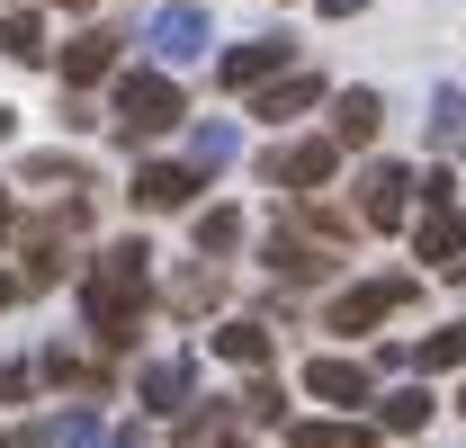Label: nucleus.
<instances>
[{
    "label": "nucleus",
    "mask_w": 466,
    "mask_h": 448,
    "mask_svg": "<svg viewBox=\"0 0 466 448\" xmlns=\"http://www.w3.org/2000/svg\"><path fill=\"white\" fill-rule=\"evenodd\" d=\"M81 305H90L99 350H135L144 305H153V251H144V242H108V251L90 260V279H81Z\"/></svg>",
    "instance_id": "f257e3e1"
},
{
    "label": "nucleus",
    "mask_w": 466,
    "mask_h": 448,
    "mask_svg": "<svg viewBox=\"0 0 466 448\" xmlns=\"http://www.w3.org/2000/svg\"><path fill=\"white\" fill-rule=\"evenodd\" d=\"M188 117V99H179V81H171V63H153V72H126L116 81V135H162V126H179Z\"/></svg>",
    "instance_id": "f03ea898"
},
{
    "label": "nucleus",
    "mask_w": 466,
    "mask_h": 448,
    "mask_svg": "<svg viewBox=\"0 0 466 448\" xmlns=\"http://www.w3.org/2000/svg\"><path fill=\"white\" fill-rule=\"evenodd\" d=\"M81 224H90V207H81V198H63L55 216H36V224H27V270H18V279H27V296L63 279V251L81 242Z\"/></svg>",
    "instance_id": "7ed1b4c3"
},
{
    "label": "nucleus",
    "mask_w": 466,
    "mask_h": 448,
    "mask_svg": "<svg viewBox=\"0 0 466 448\" xmlns=\"http://www.w3.org/2000/svg\"><path fill=\"white\" fill-rule=\"evenodd\" d=\"M458 251H466V207H458V179H449V170H431V179H421V260L458 270Z\"/></svg>",
    "instance_id": "20e7f679"
},
{
    "label": "nucleus",
    "mask_w": 466,
    "mask_h": 448,
    "mask_svg": "<svg viewBox=\"0 0 466 448\" xmlns=\"http://www.w3.org/2000/svg\"><path fill=\"white\" fill-rule=\"evenodd\" d=\"M332 170H341V144H332V135H296V144H269V153H260V179H269V188H296V198L323 188Z\"/></svg>",
    "instance_id": "39448f33"
},
{
    "label": "nucleus",
    "mask_w": 466,
    "mask_h": 448,
    "mask_svg": "<svg viewBox=\"0 0 466 448\" xmlns=\"http://www.w3.org/2000/svg\"><path fill=\"white\" fill-rule=\"evenodd\" d=\"M412 305V279H368V287H341L332 305H323V332H377L386 314H404Z\"/></svg>",
    "instance_id": "423d86ee"
},
{
    "label": "nucleus",
    "mask_w": 466,
    "mask_h": 448,
    "mask_svg": "<svg viewBox=\"0 0 466 448\" xmlns=\"http://www.w3.org/2000/svg\"><path fill=\"white\" fill-rule=\"evenodd\" d=\"M412 188H421V179H412L404 162H368V170H359V224L395 233V224L412 216Z\"/></svg>",
    "instance_id": "0eeeda50"
},
{
    "label": "nucleus",
    "mask_w": 466,
    "mask_h": 448,
    "mask_svg": "<svg viewBox=\"0 0 466 448\" xmlns=\"http://www.w3.org/2000/svg\"><path fill=\"white\" fill-rule=\"evenodd\" d=\"M288 63H296V46H288V36H251V46H233V55L216 63V81H225L233 99H251V90H260V81H279Z\"/></svg>",
    "instance_id": "6e6552de"
},
{
    "label": "nucleus",
    "mask_w": 466,
    "mask_h": 448,
    "mask_svg": "<svg viewBox=\"0 0 466 448\" xmlns=\"http://www.w3.org/2000/svg\"><path fill=\"white\" fill-rule=\"evenodd\" d=\"M144 46H153V63H171V72H179V63H198L207 46H216V36H207V9H198V0H179V9H162Z\"/></svg>",
    "instance_id": "1a4fd4ad"
},
{
    "label": "nucleus",
    "mask_w": 466,
    "mask_h": 448,
    "mask_svg": "<svg viewBox=\"0 0 466 448\" xmlns=\"http://www.w3.org/2000/svg\"><path fill=\"white\" fill-rule=\"evenodd\" d=\"M126 198H135L144 216H179V207H198V162H144Z\"/></svg>",
    "instance_id": "9d476101"
},
{
    "label": "nucleus",
    "mask_w": 466,
    "mask_h": 448,
    "mask_svg": "<svg viewBox=\"0 0 466 448\" xmlns=\"http://www.w3.org/2000/svg\"><path fill=\"white\" fill-rule=\"evenodd\" d=\"M269 270H279V279H323V270H332V242H323V233L305 242V216H288L269 233Z\"/></svg>",
    "instance_id": "9b49d317"
},
{
    "label": "nucleus",
    "mask_w": 466,
    "mask_h": 448,
    "mask_svg": "<svg viewBox=\"0 0 466 448\" xmlns=\"http://www.w3.org/2000/svg\"><path fill=\"white\" fill-rule=\"evenodd\" d=\"M55 72L72 81V90H99V81L116 72V36H108V27H90V36H72V46L55 55Z\"/></svg>",
    "instance_id": "f8f14e48"
},
{
    "label": "nucleus",
    "mask_w": 466,
    "mask_h": 448,
    "mask_svg": "<svg viewBox=\"0 0 466 448\" xmlns=\"http://www.w3.org/2000/svg\"><path fill=\"white\" fill-rule=\"evenodd\" d=\"M377 126H386V99H377V90H341V99H332V144H341V153L377 144Z\"/></svg>",
    "instance_id": "ddd939ff"
},
{
    "label": "nucleus",
    "mask_w": 466,
    "mask_h": 448,
    "mask_svg": "<svg viewBox=\"0 0 466 448\" xmlns=\"http://www.w3.org/2000/svg\"><path fill=\"white\" fill-rule=\"evenodd\" d=\"M305 394H323V403H368L377 377H368L359 359H305Z\"/></svg>",
    "instance_id": "4468645a"
},
{
    "label": "nucleus",
    "mask_w": 466,
    "mask_h": 448,
    "mask_svg": "<svg viewBox=\"0 0 466 448\" xmlns=\"http://www.w3.org/2000/svg\"><path fill=\"white\" fill-rule=\"evenodd\" d=\"M314 99H323V81H314V72H279V81H260V90H251V117H305L314 108Z\"/></svg>",
    "instance_id": "2eb2a0df"
},
{
    "label": "nucleus",
    "mask_w": 466,
    "mask_h": 448,
    "mask_svg": "<svg viewBox=\"0 0 466 448\" xmlns=\"http://www.w3.org/2000/svg\"><path fill=\"white\" fill-rule=\"evenodd\" d=\"M135 386H144V412H162V422H171L179 403H188V386H198V368H188V359H153V368H144V377H135Z\"/></svg>",
    "instance_id": "dca6fc26"
},
{
    "label": "nucleus",
    "mask_w": 466,
    "mask_h": 448,
    "mask_svg": "<svg viewBox=\"0 0 466 448\" xmlns=\"http://www.w3.org/2000/svg\"><path fill=\"white\" fill-rule=\"evenodd\" d=\"M0 55H9V63H46V55H55V46H46V27H36V0L0 18Z\"/></svg>",
    "instance_id": "f3484780"
},
{
    "label": "nucleus",
    "mask_w": 466,
    "mask_h": 448,
    "mask_svg": "<svg viewBox=\"0 0 466 448\" xmlns=\"http://www.w3.org/2000/svg\"><path fill=\"white\" fill-rule=\"evenodd\" d=\"M288 448H377L368 422H288Z\"/></svg>",
    "instance_id": "a211bd4d"
},
{
    "label": "nucleus",
    "mask_w": 466,
    "mask_h": 448,
    "mask_svg": "<svg viewBox=\"0 0 466 448\" xmlns=\"http://www.w3.org/2000/svg\"><path fill=\"white\" fill-rule=\"evenodd\" d=\"M233 153H242V126H225V117H207V126L188 135V162H198V170H225Z\"/></svg>",
    "instance_id": "6ab92c4d"
},
{
    "label": "nucleus",
    "mask_w": 466,
    "mask_h": 448,
    "mask_svg": "<svg viewBox=\"0 0 466 448\" xmlns=\"http://www.w3.org/2000/svg\"><path fill=\"white\" fill-rule=\"evenodd\" d=\"M216 359H233V368H269V332H260V323H225V332H216Z\"/></svg>",
    "instance_id": "aec40b11"
},
{
    "label": "nucleus",
    "mask_w": 466,
    "mask_h": 448,
    "mask_svg": "<svg viewBox=\"0 0 466 448\" xmlns=\"http://www.w3.org/2000/svg\"><path fill=\"white\" fill-rule=\"evenodd\" d=\"M233 242H242V207H207V216H198V251H207V260H225Z\"/></svg>",
    "instance_id": "412c9836"
},
{
    "label": "nucleus",
    "mask_w": 466,
    "mask_h": 448,
    "mask_svg": "<svg viewBox=\"0 0 466 448\" xmlns=\"http://www.w3.org/2000/svg\"><path fill=\"white\" fill-rule=\"evenodd\" d=\"M412 368H466V314L449 323V332H431L421 350H412Z\"/></svg>",
    "instance_id": "4be33fe9"
},
{
    "label": "nucleus",
    "mask_w": 466,
    "mask_h": 448,
    "mask_svg": "<svg viewBox=\"0 0 466 448\" xmlns=\"http://www.w3.org/2000/svg\"><path fill=\"white\" fill-rule=\"evenodd\" d=\"M251 431H288V403H279V386H242V403H233Z\"/></svg>",
    "instance_id": "5701e85b"
},
{
    "label": "nucleus",
    "mask_w": 466,
    "mask_h": 448,
    "mask_svg": "<svg viewBox=\"0 0 466 448\" xmlns=\"http://www.w3.org/2000/svg\"><path fill=\"white\" fill-rule=\"evenodd\" d=\"M377 412H386V431H421V422H431V394H421V386H395Z\"/></svg>",
    "instance_id": "b1692460"
},
{
    "label": "nucleus",
    "mask_w": 466,
    "mask_h": 448,
    "mask_svg": "<svg viewBox=\"0 0 466 448\" xmlns=\"http://www.w3.org/2000/svg\"><path fill=\"white\" fill-rule=\"evenodd\" d=\"M431 144H466V99H458V90L431 99Z\"/></svg>",
    "instance_id": "393cba45"
},
{
    "label": "nucleus",
    "mask_w": 466,
    "mask_h": 448,
    "mask_svg": "<svg viewBox=\"0 0 466 448\" xmlns=\"http://www.w3.org/2000/svg\"><path fill=\"white\" fill-rule=\"evenodd\" d=\"M216 287H225L216 270H188V279L171 287V305H179V314H198V305H216Z\"/></svg>",
    "instance_id": "a878e982"
},
{
    "label": "nucleus",
    "mask_w": 466,
    "mask_h": 448,
    "mask_svg": "<svg viewBox=\"0 0 466 448\" xmlns=\"http://www.w3.org/2000/svg\"><path fill=\"white\" fill-rule=\"evenodd\" d=\"M0 448H63V422L46 431V422H27V431H0Z\"/></svg>",
    "instance_id": "bb28decb"
},
{
    "label": "nucleus",
    "mask_w": 466,
    "mask_h": 448,
    "mask_svg": "<svg viewBox=\"0 0 466 448\" xmlns=\"http://www.w3.org/2000/svg\"><path fill=\"white\" fill-rule=\"evenodd\" d=\"M27 179H55V188H72L81 170H72V162H55V153H36V162H27Z\"/></svg>",
    "instance_id": "cd10ccee"
},
{
    "label": "nucleus",
    "mask_w": 466,
    "mask_h": 448,
    "mask_svg": "<svg viewBox=\"0 0 466 448\" xmlns=\"http://www.w3.org/2000/svg\"><path fill=\"white\" fill-rule=\"evenodd\" d=\"M359 9H368V0H323V18H359Z\"/></svg>",
    "instance_id": "c85d7f7f"
},
{
    "label": "nucleus",
    "mask_w": 466,
    "mask_h": 448,
    "mask_svg": "<svg viewBox=\"0 0 466 448\" xmlns=\"http://www.w3.org/2000/svg\"><path fill=\"white\" fill-rule=\"evenodd\" d=\"M18 287H27V279H18V270H0V305H9V296H18Z\"/></svg>",
    "instance_id": "c756f323"
},
{
    "label": "nucleus",
    "mask_w": 466,
    "mask_h": 448,
    "mask_svg": "<svg viewBox=\"0 0 466 448\" xmlns=\"http://www.w3.org/2000/svg\"><path fill=\"white\" fill-rule=\"evenodd\" d=\"M0 233H9V188H0Z\"/></svg>",
    "instance_id": "7c9ffc66"
},
{
    "label": "nucleus",
    "mask_w": 466,
    "mask_h": 448,
    "mask_svg": "<svg viewBox=\"0 0 466 448\" xmlns=\"http://www.w3.org/2000/svg\"><path fill=\"white\" fill-rule=\"evenodd\" d=\"M55 9H81V0H55Z\"/></svg>",
    "instance_id": "2f4dec72"
},
{
    "label": "nucleus",
    "mask_w": 466,
    "mask_h": 448,
    "mask_svg": "<svg viewBox=\"0 0 466 448\" xmlns=\"http://www.w3.org/2000/svg\"><path fill=\"white\" fill-rule=\"evenodd\" d=\"M0 135H9V108H0Z\"/></svg>",
    "instance_id": "473e14b6"
},
{
    "label": "nucleus",
    "mask_w": 466,
    "mask_h": 448,
    "mask_svg": "<svg viewBox=\"0 0 466 448\" xmlns=\"http://www.w3.org/2000/svg\"><path fill=\"white\" fill-rule=\"evenodd\" d=\"M458 412H466V386H458Z\"/></svg>",
    "instance_id": "72a5a7b5"
}]
</instances>
